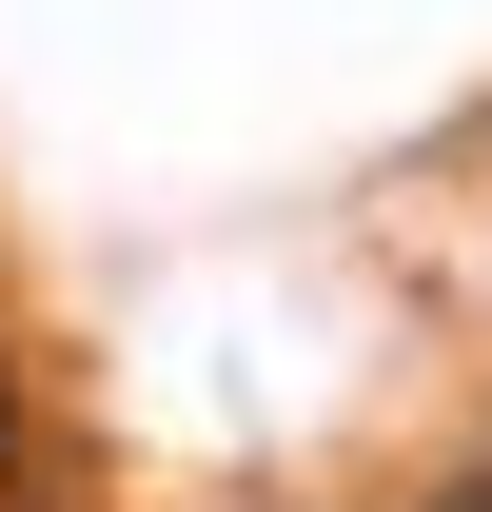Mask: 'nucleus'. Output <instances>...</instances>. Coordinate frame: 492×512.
<instances>
[{"label": "nucleus", "instance_id": "obj_1", "mask_svg": "<svg viewBox=\"0 0 492 512\" xmlns=\"http://www.w3.org/2000/svg\"><path fill=\"white\" fill-rule=\"evenodd\" d=\"M433 512H492V473H453V493H433Z\"/></svg>", "mask_w": 492, "mask_h": 512}, {"label": "nucleus", "instance_id": "obj_2", "mask_svg": "<svg viewBox=\"0 0 492 512\" xmlns=\"http://www.w3.org/2000/svg\"><path fill=\"white\" fill-rule=\"evenodd\" d=\"M0 453H20V394H0Z\"/></svg>", "mask_w": 492, "mask_h": 512}]
</instances>
